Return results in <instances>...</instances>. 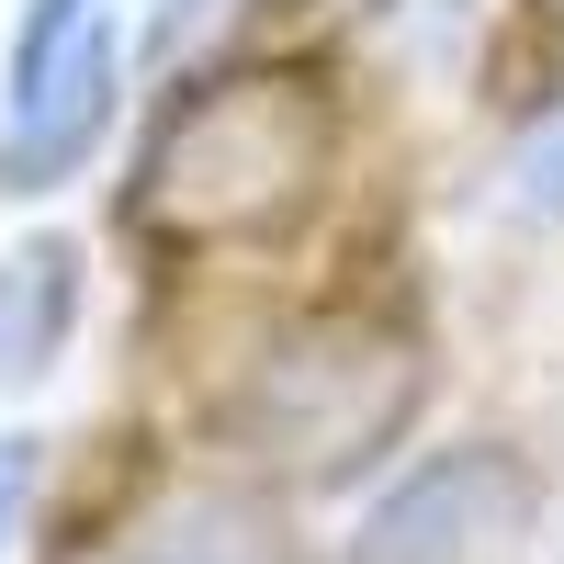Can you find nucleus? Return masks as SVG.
I'll return each mask as SVG.
<instances>
[{
	"mask_svg": "<svg viewBox=\"0 0 564 564\" xmlns=\"http://www.w3.org/2000/svg\"><path fill=\"white\" fill-rule=\"evenodd\" d=\"M57 327H68V249H34L0 282V372H45Z\"/></svg>",
	"mask_w": 564,
	"mask_h": 564,
	"instance_id": "obj_6",
	"label": "nucleus"
},
{
	"mask_svg": "<svg viewBox=\"0 0 564 564\" xmlns=\"http://www.w3.org/2000/svg\"><path fill=\"white\" fill-rule=\"evenodd\" d=\"M553 12H564V0H553Z\"/></svg>",
	"mask_w": 564,
	"mask_h": 564,
	"instance_id": "obj_8",
	"label": "nucleus"
},
{
	"mask_svg": "<svg viewBox=\"0 0 564 564\" xmlns=\"http://www.w3.org/2000/svg\"><path fill=\"white\" fill-rule=\"evenodd\" d=\"M124 564H282V542H271L260 508H238V497H181L170 520H148L124 542Z\"/></svg>",
	"mask_w": 564,
	"mask_h": 564,
	"instance_id": "obj_5",
	"label": "nucleus"
},
{
	"mask_svg": "<svg viewBox=\"0 0 564 564\" xmlns=\"http://www.w3.org/2000/svg\"><path fill=\"white\" fill-rule=\"evenodd\" d=\"M327 90L294 68H249V79H204L193 102L159 124L148 170H135V226L181 249H226V238H271L294 226L327 181Z\"/></svg>",
	"mask_w": 564,
	"mask_h": 564,
	"instance_id": "obj_1",
	"label": "nucleus"
},
{
	"mask_svg": "<svg viewBox=\"0 0 564 564\" xmlns=\"http://www.w3.org/2000/svg\"><path fill=\"white\" fill-rule=\"evenodd\" d=\"M12 508H23V441H0V542H12Z\"/></svg>",
	"mask_w": 564,
	"mask_h": 564,
	"instance_id": "obj_7",
	"label": "nucleus"
},
{
	"mask_svg": "<svg viewBox=\"0 0 564 564\" xmlns=\"http://www.w3.org/2000/svg\"><path fill=\"white\" fill-rule=\"evenodd\" d=\"M113 124V0H34L0 102V193H57Z\"/></svg>",
	"mask_w": 564,
	"mask_h": 564,
	"instance_id": "obj_3",
	"label": "nucleus"
},
{
	"mask_svg": "<svg viewBox=\"0 0 564 564\" xmlns=\"http://www.w3.org/2000/svg\"><path fill=\"white\" fill-rule=\"evenodd\" d=\"M417 395H430V372H417V350L395 327L316 316V327H294V339H271L249 361L238 406H226V441L260 452L294 486H339L417 417Z\"/></svg>",
	"mask_w": 564,
	"mask_h": 564,
	"instance_id": "obj_2",
	"label": "nucleus"
},
{
	"mask_svg": "<svg viewBox=\"0 0 564 564\" xmlns=\"http://www.w3.org/2000/svg\"><path fill=\"white\" fill-rule=\"evenodd\" d=\"M531 542V475L508 452H441L361 520L350 564H508Z\"/></svg>",
	"mask_w": 564,
	"mask_h": 564,
	"instance_id": "obj_4",
	"label": "nucleus"
}]
</instances>
